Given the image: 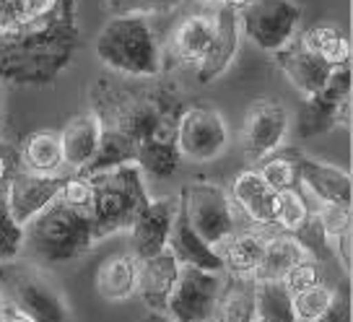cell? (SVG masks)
I'll use <instances>...</instances> for the list:
<instances>
[{
  "label": "cell",
  "instance_id": "6da1fadb",
  "mask_svg": "<svg viewBox=\"0 0 353 322\" xmlns=\"http://www.w3.org/2000/svg\"><path fill=\"white\" fill-rule=\"evenodd\" d=\"M78 0H60L55 11L0 37V83L47 86L73 63L78 50Z\"/></svg>",
  "mask_w": 353,
  "mask_h": 322
},
{
  "label": "cell",
  "instance_id": "7a4b0ae2",
  "mask_svg": "<svg viewBox=\"0 0 353 322\" xmlns=\"http://www.w3.org/2000/svg\"><path fill=\"white\" fill-rule=\"evenodd\" d=\"M91 110L101 117L104 128H112L130 138L132 143H143L156 135H174L176 114L182 112V101L176 99L174 91L156 86H120L101 78L91 94Z\"/></svg>",
  "mask_w": 353,
  "mask_h": 322
},
{
  "label": "cell",
  "instance_id": "3957f363",
  "mask_svg": "<svg viewBox=\"0 0 353 322\" xmlns=\"http://www.w3.org/2000/svg\"><path fill=\"white\" fill-rule=\"evenodd\" d=\"M94 52L112 73L125 78H156L164 70L161 42L154 16L143 13H114L97 34Z\"/></svg>",
  "mask_w": 353,
  "mask_h": 322
},
{
  "label": "cell",
  "instance_id": "277c9868",
  "mask_svg": "<svg viewBox=\"0 0 353 322\" xmlns=\"http://www.w3.org/2000/svg\"><path fill=\"white\" fill-rule=\"evenodd\" d=\"M94 247L91 219L86 211L70 208L55 198L23 223L21 252L37 265H65Z\"/></svg>",
  "mask_w": 353,
  "mask_h": 322
},
{
  "label": "cell",
  "instance_id": "5b68a950",
  "mask_svg": "<svg viewBox=\"0 0 353 322\" xmlns=\"http://www.w3.org/2000/svg\"><path fill=\"white\" fill-rule=\"evenodd\" d=\"M86 177L94 185V203L88 211L94 242L112 234L128 232L132 219L143 208L145 200L151 198L145 190L141 167L135 161H125L117 167L99 169Z\"/></svg>",
  "mask_w": 353,
  "mask_h": 322
},
{
  "label": "cell",
  "instance_id": "8992f818",
  "mask_svg": "<svg viewBox=\"0 0 353 322\" xmlns=\"http://www.w3.org/2000/svg\"><path fill=\"white\" fill-rule=\"evenodd\" d=\"M0 294L8 296L29 322L70 320V307L60 289L34 260H21V255L0 263Z\"/></svg>",
  "mask_w": 353,
  "mask_h": 322
},
{
  "label": "cell",
  "instance_id": "52a82bcc",
  "mask_svg": "<svg viewBox=\"0 0 353 322\" xmlns=\"http://www.w3.org/2000/svg\"><path fill=\"white\" fill-rule=\"evenodd\" d=\"M176 198H179V208L185 211L195 234L203 237L216 250L226 237L242 229L239 208L234 205L229 190L216 182H205V179L188 182L179 188Z\"/></svg>",
  "mask_w": 353,
  "mask_h": 322
},
{
  "label": "cell",
  "instance_id": "ba28073f",
  "mask_svg": "<svg viewBox=\"0 0 353 322\" xmlns=\"http://www.w3.org/2000/svg\"><path fill=\"white\" fill-rule=\"evenodd\" d=\"M301 19L304 11L294 0H252L239 11L242 34L270 55L296 39L301 32Z\"/></svg>",
  "mask_w": 353,
  "mask_h": 322
},
{
  "label": "cell",
  "instance_id": "9c48e42d",
  "mask_svg": "<svg viewBox=\"0 0 353 322\" xmlns=\"http://www.w3.org/2000/svg\"><path fill=\"white\" fill-rule=\"evenodd\" d=\"M232 133L223 114L213 107H182L174 123V145L182 159L208 164L229 148Z\"/></svg>",
  "mask_w": 353,
  "mask_h": 322
},
{
  "label": "cell",
  "instance_id": "30bf717a",
  "mask_svg": "<svg viewBox=\"0 0 353 322\" xmlns=\"http://www.w3.org/2000/svg\"><path fill=\"white\" fill-rule=\"evenodd\" d=\"M351 123V63L330 70L317 94L304 97L299 112V135L314 138L322 133H332Z\"/></svg>",
  "mask_w": 353,
  "mask_h": 322
},
{
  "label": "cell",
  "instance_id": "8fae6325",
  "mask_svg": "<svg viewBox=\"0 0 353 322\" xmlns=\"http://www.w3.org/2000/svg\"><path fill=\"white\" fill-rule=\"evenodd\" d=\"M223 286V270L179 263L174 289L169 294L166 317L176 322H208L216 314V304Z\"/></svg>",
  "mask_w": 353,
  "mask_h": 322
},
{
  "label": "cell",
  "instance_id": "7c38bea8",
  "mask_svg": "<svg viewBox=\"0 0 353 322\" xmlns=\"http://www.w3.org/2000/svg\"><path fill=\"white\" fill-rule=\"evenodd\" d=\"M288 128H291V114L283 101L254 99L244 114L242 130H239V141H242L247 161L254 164L268 154H273L276 148H281L288 135Z\"/></svg>",
  "mask_w": 353,
  "mask_h": 322
},
{
  "label": "cell",
  "instance_id": "4fadbf2b",
  "mask_svg": "<svg viewBox=\"0 0 353 322\" xmlns=\"http://www.w3.org/2000/svg\"><path fill=\"white\" fill-rule=\"evenodd\" d=\"M213 37H216V13H188L176 21L169 39L161 45V60L176 63V66H188L195 70L208 55Z\"/></svg>",
  "mask_w": 353,
  "mask_h": 322
},
{
  "label": "cell",
  "instance_id": "5bb4252c",
  "mask_svg": "<svg viewBox=\"0 0 353 322\" xmlns=\"http://www.w3.org/2000/svg\"><path fill=\"white\" fill-rule=\"evenodd\" d=\"M179 198L176 195H161V198H148L143 208L130 223V252L138 260L151 257L156 252L166 250L169 245V232L174 221Z\"/></svg>",
  "mask_w": 353,
  "mask_h": 322
},
{
  "label": "cell",
  "instance_id": "9a60e30c",
  "mask_svg": "<svg viewBox=\"0 0 353 322\" xmlns=\"http://www.w3.org/2000/svg\"><path fill=\"white\" fill-rule=\"evenodd\" d=\"M63 179H65L63 174H37V172H26L21 167L16 169L3 190L13 219L23 226L34 213H39L47 203L57 198Z\"/></svg>",
  "mask_w": 353,
  "mask_h": 322
},
{
  "label": "cell",
  "instance_id": "2e32d148",
  "mask_svg": "<svg viewBox=\"0 0 353 322\" xmlns=\"http://www.w3.org/2000/svg\"><path fill=\"white\" fill-rule=\"evenodd\" d=\"M229 195L254 229H263V232L276 229V192L268 188V182L254 167H247L234 174L229 182Z\"/></svg>",
  "mask_w": 353,
  "mask_h": 322
},
{
  "label": "cell",
  "instance_id": "e0dca14e",
  "mask_svg": "<svg viewBox=\"0 0 353 322\" xmlns=\"http://www.w3.org/2000/svg\"><path fill=\"white\" fill-rule=\"evenodd\" d=\"M176 270H179V260L169 247L151 257L138 260L135 294L141 296L148 312L166 317V304H169V294L174 289Z\"/></svg>",
  "mask_w": 353,
  "mask_h": 322
},
{
  "label": "cell",
  "instance_id": "ac0fdd59",
  "mask_svg": "<svg viewBox=\"0 0 353 322\" xmlns=\"http://www.w3.org/2000/svg\"><path fill=\"white\" fill-rule=\"evenodd\" d=\"M239 39H242V23H239V11L229 6L216 8V37L210 45L205 60L195 68L198 83H210L219 76H223L232 68L234 57L239 55Z\"/></svg>",
  "mask_w": 353,
  "mask_h": 322
},
{
  "label": "cell",
  "instance_id": "d6986e66",
  "mask_svg": "<svg viewBox=\"0 0 353 322\" xmlns=\"http://www.w3.org/2000/svg\"><path fill=\"white\" fill-rule=\"evenodd\" d=\"M299 177L309 198L320 200V203H338V205L353 203V179L351 172L345 169L317 161L307 154H299Z\"/></svg>",
  "mask_w": 353,
  "mask_h": 322
},
{
  "label": "cell",
  "instance_id": "ffe728a7",
  "mask_svg": "<svg viewBox=\"0 0 353 322\" xmlns=\"http://www.w3.org/2000/svg\"><path fill=\"white\" fill-rule=\"evenodd\" d=\"M276 63L301 99L317 94L325 86V81H327V76H330L332 70L317 52H312L304 45H299L296 39L288 47H283V50H278Z\"/></svg>",
  "mask_w": 353,
  "mask_h": 322
},
{
  "label": "cell",
  "instance_id": "44dd1931",
  "mask_svg": "<svg viewBox=\"0 0 353 322\" xmlns=\"http://www.w3.org/2000/svg\"><path fill=\"white\" fill-rule=\"evenodd\" d=\"M101 130H104L101 117L94 110L78 112L63 125V130L57 135H60V148H63L65 167H70L73 172H81L86 167L97 154V148H99Z\"/></svg>",
  "mask_w": 353,
  "mask_h": 322
},
{
  "label": "cell",
  "instance_id": "7402d4cb",
  "mask_svg": "<svg viewBox=\"0 0 353 322\" xmlns=\"http://www.w3.org/2000/svg\"><path fill=\"white\" fill-rule=\"evenodd\" d=\"M169 250L174 252L179 263H190V265L208 268V270H223L221 255L216 247H210L203 237L195 234V229L190 226L185 211L176 205L174 221H172V232H169Z\"/></svg>",
  "mask_w": 353,
  "mask_h": 322
},
{
  "label": "cell",
  "instance_id": "603a6c76",
  "mask_svg": "<svg viewBox=\"0 0 353 322\" xmlns=\"http://www.w3.org/2000/svg\"><path fill=\"white\" fill-rule=\"evenodd\" d=\"M265 237L268 232H257V229H239L232 237H226L219 245V255L223 263V273L232 276H252L260 268L265 250Z\"/></svg>",
  "mask_w": 353,
  "mask_h": 322
},
{
  "label": "cell",
  "instance_id": "cb8c5ba5",
  "mask_svg": "<svg viewBox=\"0 0 353 322\" xmlns=\"http://www.w3.org/2000/svg\"><path fill=\"white\" fill-rule=\"evenodd\" d=\"M138 281V257L132 252L110 255L97 268V294L104 301H125L135 296Z\"/></svg>",
  "mask_w": 353,
  "mask_h": 322
},
{
  "label": "cell",
  "instance_id": "d4e9b609",
  "mask_svg": "<svg viewBox=\"0 0 353 322\" xmlns=\"http://www.w3.org/2000/svg\"><path fill=\"white\" fill-rule=\"evenodd\" d=\"M341 310L348 312V307L341 299V291L330 286V283H325V281L291 296V320L294 322L338 320Z\"/></svg>",
  "mask_w": 353,
  "mask_h": 322
},
{
  "label": "cell",
  "instance_id": "484cf974",
  "mask_svg": "<svg viewBox=\"0 0 353 322\" xmlns=\"http://www.w3.org/2000/svg\"><path fill=\"white\" fill-rule=\"evenodd\" d=\"M19 167L37 174H60L65 167L60 135L55 130H37L26 135L19 145Z\"/></svg>",
  "mask_w": 353,
  "mask_h": 322
},
{
  "label": "cell",
  "instance_id": "4316f807",
  "mask_svg": "<svg viewBox=\"0 0 353 322\" xmlns=\"http://www.w3.org/2000/svg\"><path fill=\"white\" fill-rule=\"evenodd\" d=\"M213 320L254 322V278L223 273V286Z\"/></svg>",
  "mask_w": 353,
  "mask_h": 322
},
{
  "label": "cell",
  "instance_id": "83f0119b",
  "mask_svg": "<svg viewBox=\"0 0 353 322\" xmlns=\"http://www.w3.org/2000/svg\"><path fill=\"white\" fill-rule=\"evenodd\" d=\"M312 255L304 242L288 232H270L265 237V250L260 268L254 270V278H281L288 265H294L296 260Z\"/></svg>",
  "mask_w": 353,
  "mask_h": 322
},
{
  "label": "cell",
  "instance_id": "f1b7e54d",
  "mask_svg": "<svg viewBox=\"0 0 353 322\" xmlns=\"http://www.w3.org/2000/svg\"><path fill=\"white\" fill-rule=\"evenodd\" d=\"M135 164L154 179H169L176 174L182 156L174 145V135H156L135 145Z\"/></svg>",
  "mask_w": 353,
  "mask_h": 322
},
{
  "label": "cell",
  "instance_id": "f546056e",
  "mask_svg": "<svg viewBox=\"0 0 353 322\" xmlns=\"http://www.w3.org/2000/svg\"><path fill=\"white\" fill-rule=\"evenodd\" d=\"M254 322H294L291 294L278 278H254Z\"/></svg>",
  "mask_w": 353,
  "mask_h": 322
},
{
  "label": "cell",
  "instance_id": "4dcf8cb0",
  "mask_svg": "<svg viewBox=\"0 0 353 322\" xmlns=\"http://www.w3.org/2000/svg\"><path fill=\"white\" fill-rule=\"evenodd\" d=\"M299 154L296 148H286L281 151L276 148L273 154H268L265 159L254 161V169L260 172V177L268 182V188L278 192V190H291L301 188V177H299Z\"/></svg>",
  "mask_w": 353,
  "mask_h": 322
},
{
  "label": "cell",
  "instance_id": "1f68e13d",
  "mask_svg": "<svg viewBox=\"0 0 353 322\" xmlns=\"http://www.w3.org/2000/svg\"><path fill=\"white\" fill-rule=\"evenodd\" d=\"M125 161H135V143H132L130 138H125L122 133H117V130L104 128L99 148H97L94 159L81 169V174H94L99 169L117 167V164H125Z\"/></svg>",
  "mask_w": 353,
  "mask_h": 322
},
{
  "label": "cell",
  "instance_id": "d6a6232c",
  "mask_svg": "<svg viewBox=\"0 0 353 322\" xmlns=\"http://www.w3.org/2000/svg\"><path fill=\"white\" fill-rule=\"evenodd\" d=\"M278 281H281L283 289L294 296V294H299V291H304V289H309V286H314V283L325 281L322 263L314 255L301 257V260H296L294 265H288L286 270H283V276L278 278Z\"/></svg>",
  "mask_w": 353,
  "mask_h": 322
},
{
  "label": "cell",
  "instance_id": "836d02e7",
  "mask_svg": "<svg viewBox=\"0 0 353 322\" xmlns=\"http://www.w3.org/2000/svg\"><path fill=\"white\" fill-rule=\"evenodd\" d=\"M23 245V226L13 219L6 192L0 190V263L21 255Z\"/></svg>",
  "mask_w": 353,
  "mask_h": 322
},
{
  "label": "cell",
  "instance_id": "e575fe53",
  "mask_svg": "<svg viewBox=\"0 0 353 322\" xmlns=\"http://www.w3.org/2000/svg\"><path fill=\"white\" fill-rule=\"evenodd\" d=\"M185 0H104L110 16L114 13H143V16H164L179 8Z\"/></svg>",
  "mask_w": 353,
  "mask_h": 322
},
{
  "label": "cell",
  "instance_id": "d590c367",
  "mask_svg": "<svg viewBox=\"0 0 353 322\" xmlns=\"http://www.w3.org/2000/svg\"><path fill=\"white\" fill-rule=\"evenodd\" d=\"M57 198L68 203L70 208H78V211H91V203H94V185L86 174H70V177L63 179V188L57 192Z\"/></svg>",
  "mask_w": 353,
  "mask_h": 322
},
{
  "label": "cell",
  "instance_id": "8d00e7d4",
  "mask_svg": "<svg viewBox=\"0 0 353 322\" xmlns=\"http://www.w3.org/2000/svg\"><path fill=\"white\" fill-rule=\"evenodd\" d=\"M317 55H320L330 68L345 66V63H351V42H348V37H345L341 29H335V32L325 39V45L320 47Z\"/></svg>",
  "mask_w": 353,
  "mask_h": 322
},
{
  "label": "cell",
  "instance_id": "74e56055",
  "mask_svg": "<svg viewBox=\"0 0 353 322\" xmlns=\"http://www.w3.org/2000/svg\"><path fill=\"white\" fill-rule=\"evenodd\" d=\"M23 23H29V16L21 0H0V37L21 29Z\"/></svg>",
  "mask_w": 353,
  "mask_h": 322
},
{
  "label": "cell",
  "instance_id": "f35d334b",
  "mask_svg": "<svg viewBox=\"0 0 353 322\" xmlns=\"http://www.w3.org/2000/svg\"><path fill=\"white\" fill-rule=\"evenodd\" d=\"M19 169V148L0 141V190H6V182Z\"/></svg>",
  "mask_w": 353,
  "mask_h": 322
},
{
  "label": "cell",
  "instance_id": "ab89813d",
  "mask_svg": "<svg viewBox=\"0 0 353 322\" xmlns=\"http://www.w3.org/2000/svg\"><path fill=\"white\" fill-rule=\"evenodd\" d=\"M252 0H221V6H229V8H234V11H242V8H247Z\"/></svg>",
  "mask_w": 353,
  "mask_h": 322
},
{
  "label": "cell",
  "instance_id": "60d3db41",
  "mask_svg": "<svg viewBox=\"0 0 353 322\" xmlns=\"http://www.w3.org/2000/svg\"><path fill=\"white\" fill-rule=\"evenodd\" d=\"M195 3H200V6H213V8L221 6V0H195Z\"/></svg>",
  "mask_w": 353,
  "mask_h": 322
}]
</instances>
